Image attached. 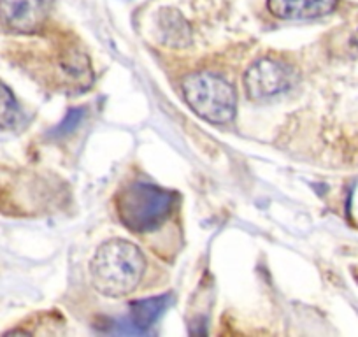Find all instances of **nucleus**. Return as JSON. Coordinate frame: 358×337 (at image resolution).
Returning a JSON list of instances; mask_svg holds the SVG:
<instances>
[{
    "label": "nucleus",
    "mask_w": 358,
    "mask_h": 337,
    "mask_svg": "<svg viewBox=\"0 0 358 337\" xmlns=\"http://www.w3.org/2000/svg\"><path fill=\"white\" fill-rule=\"evenodd\" d=\"M146 271V259L136 244L125 239L106 241L90 262V276L95 290L118 299L132 294Z\"/></svg>",
    "instance_id": "1"
},
{
    "label": "nucleus",
    "mask_w": 358,
    "mask_h": 337,
    "mask_svg": "<svg viewBox=\"0 0 358 337\" xmlns=\"http://www.w3.org/2000/svg\"><path fill=\"white\" fill-rule=\"evenodd\" d=\"M174 194L151 183H129L116 197V211L129 230L136 234L158 229L171 215Z\"/></svg>",
    "instance_id": "2"
},
{
    "label": "nucleus",
    "mask_w": 358,
    "mask_h": 337,
    "mask_svg": "<svg viewBox=\"0 0 358 337\" xmlns=\"http://www.w3.org/2000/svg\"><path fill=\"white\" fill-rule=\"evenodd\" d=\"M183 95L192 111L215 125L232 122L237 97L232 85L213 72H195L183 81Z\"/></svg>",
    "instance_id": "3"
},
{
    "label": "nucleus",
    "mask_w": 358,
    "mask_h": 337,
    "mask_svg": "<svg viewBox=\"0 0 358 337\" xmlns=\"http://www.w3.org/2000/svg\"><path fill=\"white\" fill-rule=\"evenodd\" d=\"M295 81H297V74L292 65L283 60H274V58H262L255 62L244 76V87H246L248 95L255 101L276 97L290 90Z\"/></svg>",
    "instance_id": "4"
},
{
    "label": "nucleus",
    "mask_w": 358,
    "mask_h": 337,
    "mask_svg": "<svg viewBox=\"0 0 358 337\" xmlns=\"http://www.w3.org/2000/svg\"><path fill=\"white\" fill-rule=\"evenodd\" d=\"M53 0H0V22L20 34L39 30L48 20Z\"/></svg>",
    "instance_id": "5"
},
{
    "label": "nucleus",
    "mask_w": 358,
    "mask_h": 337,
    "mask_svg": "<svg viewBox=\"0 0 358 337\" xmlns=\"http://www.w3.org/2000/svg\"><path fill=\"white\" fill-rule=\"evenodd\" d=\"M337 0H267L268 11L281 20H313L332 13Z\"/></svg>",
    "instance_id": "6"
},
{
    "label": "nucleus",
    "mask_w": 358,
    "mask_h": 337,
    "mask_svg": "<svg viewBox=\"0 0 358 337\" xmlns=\"http://www.w3.org/2000/svg\"><path fill=\"white\" fill-rule=\"evenodd\" d=\"M58 67L60 74L64 76L65 83L71 87H90V83L94 79L90 60L86 55H83L78 50H67L58 57Z\"/></svg>",
    "instance_id": "7"
},
{
    "label": "nucleus",
    "mask_w": 358,
    "mask_h": 337,
    "mask_svg": "<svg viewBox=\"0 0 358 337\" xmlns=\"http://www.w3.org/2000/svg\"><path fill=\"white\" fill-rule=\"evenodd\" d=\"M171 297L169 295H160L153 299H143L130 304V325L136 332H143L148 327L153 325L158 318L165 313Z\"/></svg>",
    "instance_id": "8"
},
{
    "label": "nucleus",
    "mask_w": 358,
    "mask_h": 337,
    "mask_svg": "<svg viewBox=\"0 0 358 337\" xmlns=\"http://www.w3.org/2000/svg\"><path fill=\"white\" fill-rule=\"evenodd\" d=\"M158 32H160L162 43L167 46L183 48L190 41V27L179 13L167 11L158 16Z\"/></svg>",
    "instance_id": "9"
},
{
    "label": "nucleus",
    "mask_w": 358,
    "mask_h": 337,
    "mask_svg": "<svg viewBox=\"0 0 358 337\" xmlns=\"http://www.w3.org/2000/svg\"><path fill=\"white\" fill-rule=\"evenodd\" d=\"M23 122H25V115H23L22 106L16 101L15 94L0 81V129H18Z\"/></svg>",
    "instance_id": "10"
},
{
    "label": "nucleus",
    "mask_w": 358,
    "mask_h": 337,
    "mask_svg": "<svg viewBox=\"0 0 358 337\" xmlns=\"http://www.w3.org/2000/svg\"><path fill=\"white\" fill-rule=\"evenodd\" d=\"M81 120H83V109H72V111L67 115V118H65L64 122L58 125L57 132L58 134L71 132V130H74L76 127L79 125V122H81Z\"/></svg>",
    "instance_id": "11"
},
{
    "label": "nucleus",
    "mask_w": 358,
    "mask_h": 337,
    "mask_svg": "<svg viewBox=\"0 0 358 337\" xmlns=\"http://www.w3.org/2000/svg\"><path fill=\"white\" fill-rule=\"evenodd\" d=\"M355 46H357V50H358V32L355 34Z\"/></svg>",
    "instance_id": "12"
}]
</instances>
